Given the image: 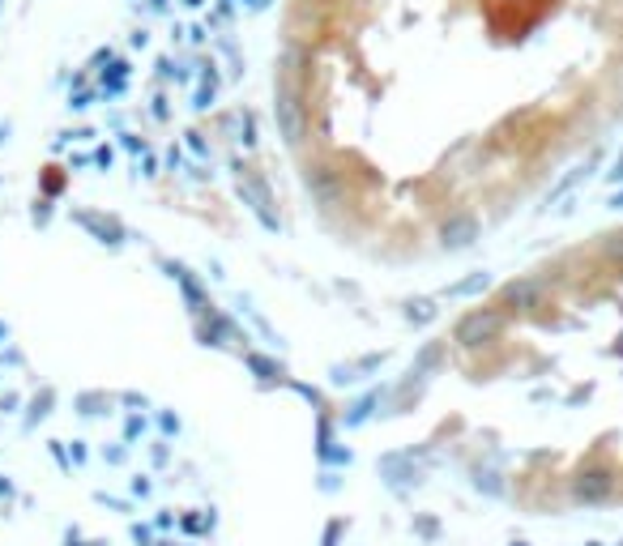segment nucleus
<instances>
[{"instance_id": "1", "label": "nucleus", "mask_w": 623, "mask_h": 546, "mask_svg": "<svg viewBox=\"0 0 623 546\" xmlns=\"http://www.w3.org/2000/svg\"><path fill=\"white\" fill-rule=\"evenodd\" d=\"M496 333H500V311H470V316L457 325V342L479 346V342H491Z\"/></svg>"}, {"instance_id": "2", "label": "nucleus", "mask_w": 623, "mask_h": 546, "mask_svg": "<svg viewBox=\"0 0 623 546\" xmlns=\"http://www.w3.org/2000/svg\"><path fill=\"white\" fill-rule=\"evenodd\" d=\"M542 290H547V286L538 282V278H529V282L508 286V290H504V299H508L512 308H538V304H542Z\"/></svg>"}, {"instance_id": "3", "label": "nucleus", "mask_w": 623, "mask_h": 546, "mask_svg": "<svg viewBox=\"0 0 623 546\" xmlns=\"http://www.w3.org/2000/svg\"><path fill=\"white\" fill-rule=\"evenodd\" d=\"M606 491H611V474L606 470H585L576 478V496L581 499H602Z\"/></svg>"}, {"instance_id": "4", "label": "nucleus", "mask_w": 623, "mask_h": 546, "mask_svg": "<svg viewBox=\"0 0 623 546\" xmlns=\"http://www.w3.org/2000/svg\"><path fill=\"white\" fill-rule=\"evenodd\" d=\"M470 235H474V222H470V218L444 222V239H449V243H470Z\"/></svg>"}, {"instance_id": "5", "label": "nucleus", "mask_w": 623, "mask_h": 546, "mask_svg": "<svg viewBox=\"0 0 623 546\" xmlns=\"http://www.w3.org/2000/svg\"><path fill=\"white\" fill-rule=\"evenodd\" d=\"M606 257L623 265V235H611V243H606Z\"/></svg>"}]
</instances>
